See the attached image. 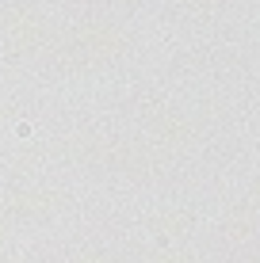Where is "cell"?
<instances>
[{"label": "cell", "mask_w": 260, "mask_h": 263, "mask_svg": "<svg viewBox=\"0 0 260 263\" xmlns=\"http://www.w3.org/2000/svg\"><path fill=\"white\" fill-rule=\"evenodd\" d=\"M119 53H127V31L115 23H103V20H92V23H80L65 39L54 46V65L58 69H69V72H84V69H96L103 61H115Z\"/></svg>", "instance_id": "cell-1"}, {"label": "cell", "mask_w": 260, "mask_h": 263, "mask_svg": "<svg viewBox=\"0 0 260 263\" xmlns=\"http://www.w3.org/2000/svg\"><path fill=\"white\" fill-rule=\"evenodd\" d=\"M50 42V27L31 4H12L4 15V46L15 58H31Z\"/></svg>", "instance_id": "cell-2"}]
</instances>
